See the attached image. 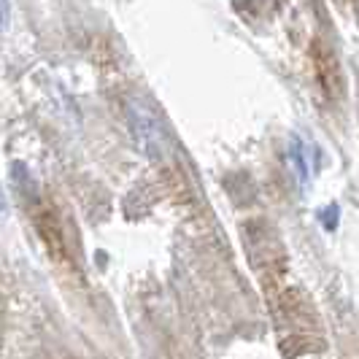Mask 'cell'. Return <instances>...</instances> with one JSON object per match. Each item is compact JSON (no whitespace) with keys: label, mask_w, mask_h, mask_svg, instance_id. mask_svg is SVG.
Here are the masks:
<instances>
[{"label":"cell","mask_w":359,"mask_h":359,"mask_svg":"<svg viewBox=\"0 0 359 359\" xmlns=\"http://www.w3.org/2000/svg\"><path fill=\"white\" fill-rule=\"evenodd\" d=\"M127 122H130V133L135 138V144L141 146V151L149 157H160L165 151V130L157 114H151L149 106L130 100L127 103Z\"/></svg>","instance_id":"6da1fadb"},{"label":"cell","mask_w":359,"mask_h":359,"mask_svg":"<svg viewBox=\"0 0 359 359\" xmlns=\"http://www.w3.org/2000/svg\"><path fill=\"white\" fill-rule=\"evenodd\" d=\"M311 154H313V146H308L300 135H292V141H289V160H292V168H294V176H297V181L303 187H308V181L313 176Z\"/></svg>","instance_id":"7a4b0ae2"}]
</instances>
